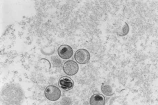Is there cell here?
Wrapping results in <instances>:
<instances>
[{"mask_svg":"<svg viewBox=\"0 0 158 105\" xmlns=\"http://www.w3.org/2000/svg\"><path fill=\"white\" fill-rule=\"evenodd\" d=\"M46 97L51 101H56L61 97V91L55 86H49L44 91Z\"/></svg>","mask_w":158,"mask_h":105,"instance_id":"6da1fadb","label":"cell"},{"mask_svg":"<svg viewBox=\"0 0 158 105\" xmlns=\"http://www.w3.org/2000/svg\"><path fill=\"white\" fill-rule=\"evenodd\" d=\"M59 86L65 91L71 90L74 86V82L71 78L69 77H62L59 79Z\"/></svg>","mask_w":158,"mask_h":105,"instance_id":"5b68a950","label":"cell"},{"mask_svg":"<svg viewBox=\"0 0 158 105\" xmlns=\"http://www.w3.org/2000/svg\"><path fill=\"white\" fill-rule=\"evenodd\" d=\"M128 31H129V27H128V25L127 23H125L124 26L119 30H118V31L117 32L118 36H125L128 33Z\"/></svg>","mask_w":158,"mask_h":105,"instance_id":"ba28073f","label":"cell"},{"mask_svg":"<svg viewBox=\"0 0 158 105\" xmlns=\"http://www.w3.org/2000/svg\"><path fill=\"white\" fill-rule=\"evenodd\" d=\"M75 59L77 63L81 64H85L90 61V55L87 50L81 49H79L75 54Z\"/></svg>","mask_w":158,"mask_h":105,"instance_id":"7a4b0ae2","label":"cell"},{"mask_svg":"<svg viewBox=\"0 0 158 105\" xmlns=\"http://www.w3.org/2000/svg\"><path fill=\"white\" fill-rule=\"evenodd\" d=\"M58 55L63 59H69L73 55V50L71 47L67 45H62L57 49Z\"/></svg>","mask_w":158,"mask_h":105,"instance_id":"277c9868","label":"cell"},{"mask_svg":"<svg viewBox=\"0 0 158 105\" xmlns=\"http://www.w3.org/2000/svg\"><path fill=\"white\" fill-rule=\"evenodd\" d=\"M90 104L92 105H104L106 99L101 94H94L90 98Z\"/></svg>","mask_w":158,"mask_h":105,"instance_id":"8992f818","label":"cell"},{"mask_svg":"<svg viewBox=\"0 0 158 105\" xmlns=\"http://www.w3.org/2000/svg\"><path fill=\"white\" fill-rule=\"evenodd\" d=\"M101 89L102 93L106 95V96H111L113 94V91L112 89V87L109 86L107 84L103 83L101 86Z\"/></svg>","mask_w":158,"mask_h":105,"instance_id":"52a82bcc","label":"cell"},{"mask_svg":"<svg viewBox=\"0 0 158 105\" xmlns=\"http://www.w3.org/2000/svg\"><path fill=\"white\" fill-rule=\"evenodd\" d=\"M63 70L68 76H74L78 71V65L75 61H68L63 64Z\"/></svg>","mask_w":158,"mask_h":105,"instance_id":"3957f363","label":"cell"}]
</instances>
